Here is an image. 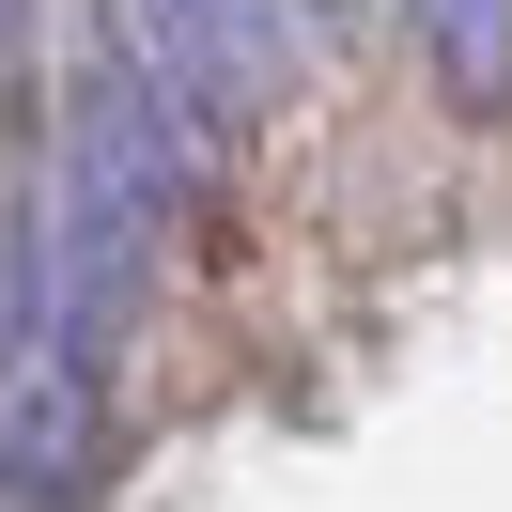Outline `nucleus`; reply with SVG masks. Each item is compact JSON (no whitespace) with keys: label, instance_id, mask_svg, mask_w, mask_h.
<instances>
[{"label":"nucleus","instance_id":"nucleus-1","mask_svg":"<svg viewBox=\"0 0 512 512\" xmlns=\"http://www.w3.org/2000/svg\"><path fill=\"white\" fill-rule=\"evenodd\" d=\"M187 171H202V140L171 125V109L140 94L125 63H94V78L63 94L47 187H32V218H16V280H32V311L63 326V342L125 357V326L156 311V280H171Z\"/></svg>","mask_w":512,"mask_h":512},{"label":"nucleus","instance_id":"nucleus-4","mask_svg":"<svg viewBox=\"0 0 512 512\" xmlns=\"http://www.w3.org/2000/svg\"><path fill=\"white\" fill-rule=\"evenodd\" d=\"M16 47H32V0H0V78H16Z\"/></svg>","mask_w":512,"mask_h":512},{"label":"nucleus","instance_id":"nucleus-3","mask_svg":"<svg viewBox=\"0 0 512 512\" xmlns=\"http://www.w3.org/2000/svg\"><path fill=\"white\" fill-rule=\"evenodd\" d=\"M404 32L450 109H512V0H404Z\"/></svg>","mask_w":512,"mask_h":512},{"label":"nucleus","instance_id":"nucleus-2","mask_svg":"<svg viewBox=\"0 0 512 512\" xmlns=\"http://www.w3.org/2000/svg\"><path fill=\"white\" fill-rule=\"evenodd\" d=\"M109 63L171 109L187 140H233L295 78V0H109Z\"/></svg>","mask_w":512,"mask_h":512}]
</instances>
